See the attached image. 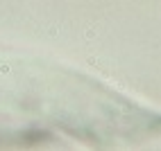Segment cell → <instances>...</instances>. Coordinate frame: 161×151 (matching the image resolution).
Returning <instances> with one entry per match:
<instances>
[{"label": "cell", "instance_id": "obj_1", "mask_svg": "<svg viewBox=\"0 0 161 151\" xmlns=\"http://www.w3.org/2000/svg\"><path fill=\"white\" fill-rule=\"evenodd\" d=\"M89 63H91V66H95V68H100V70H105V68H107V63L102 61V59H95V56H91Z\"/></svg>", "mask_w": 161, "mask_h": 151}, {"label": "cell", "instance_id": "obj_2", "mask_svg": "<svg viewBox=\"0 0 161 151\" xmlns=\"http://www.w3.org/2000/svg\"><path fill=\"white\" fill-rule=\"evenodd\" d=\"M95 36H98V30H95V27H89V30H86V38L91 41V38H95Z\"/></svg>", "mask_w": 161, "mask_h": 151}]
</instances>
